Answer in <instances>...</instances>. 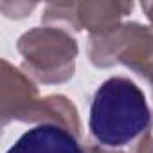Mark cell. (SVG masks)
Here are the masks:
<instances>
[{"instance_id":"1","label":"cell","mask_w":153,"mask_h":153,"mask_svg":"<svg viewBox=\"0 0 153 153\" xmlns=\"http://www.w3.org/2000/svg\"><path fill=\"white\" fill-rule=\"evenodd\" d=\"M90 131L106 148H123L151 124L144 92L126 78H110L96 90L90 105Z\"/></svg>"},{"instance_id":"2","label":"cell","mask_w":153,"mask_h":153,"mask_svg":"<svg viewBox=\"0 0 153 153\" xmlns=\"http://www.w3.org/2000/svg\"><path fill=\"white\" fill-rule=\"evenodd\" d=\"M6 153H85L68 130L58 124H38L27 130Z\"/></svg>"}]
</instances>
